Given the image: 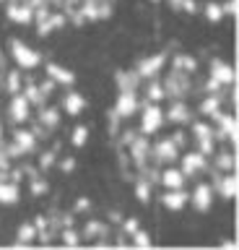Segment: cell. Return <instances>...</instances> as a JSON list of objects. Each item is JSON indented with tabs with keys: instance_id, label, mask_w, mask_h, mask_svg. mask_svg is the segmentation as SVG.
<instances>
[{
	"instance_id": "obj_1",
	"label": "cell",
	"mask_w": 239,
	"mask_h": 250,
	"mask_svg": "<svg viewBox=\"0 0 239 250\" xmlns=\"http://www.w3.org/2000/svg\"><path fill=\"white\" fill-rule=\"evenodd\" d=\"M161 83H164L166 97H172V99H187L192 91H203V89H195V83H192V73H184V70H177V68L169 70L166 78Z\"/></svg>"
},
{
	"instance_id": "obj_2",
	"label": "cell",
	"mask_w": 239,
	"mask_h": 250,
	"mask_svg": "<svg viewBox=\"0 0 239 250\" xmlns=\"http://www.w3.org/2000/svg\"><path fill=\"white\" fill-rule=\"evenodd\" d=\"M8 50H11V60L16 62V68H21V70H34V68L42 65V52L32 50V47L24 44L18 37H11Z\"/></svg>"
},
{
	"instance_id": "obj_3",
	"label": "cell",
	"mask_w": 239,
	"mask_h": 250,
	"mask_svg": "<svg viewBox=\"0 0 239 250\" xmlns=\"http://www.w3.org/2000/svg\"><path fill=\"white\" fill-rule=\"evenodd\" d=\"M164 107L159 104V102H143L141 99V130L143 136H153V133H159L164 128Z\"/></svg>"
},
{
	"instance_id": "obj_4",
	"label": "cell",
	"mask_w": 239,
	"mask_h": 250,
	"mask_svg": "<svg viewBox=\"0 0 239 250\" xmlns=\"http://www.w3.org/2000/svg\"><path fill=\"white\" fill-rule=\"evenodd\" d=\"M180 159V148L174 146L172 138H159L156 144H151V162L159 164V167H164V164H174Z\"/></svg>"
},
{
	"instance_id": "obj_5",
	"label": "cell",
	"mask_w": 239,
	"mask_h": 250,
	"mask_svg": "<svg viewBox=\"0 0 239 250\" xmlns=\"http://www.w3.org/2000/svg\"><path fill=\"white\" fill-rule=\"evenodd\" d=\"M164 120L184 128V125H190L192 120H195V115H192V107L187 104V99H172L169 107L164 109Z\"/></svg>"
},
{
	"instance_id": "obj_6",
	"label": "cell",
	"mask_w": 239,
	"mask_h": 250,
	"mask_svg": "<svg viewBox=\"0 0 239 250\" xmlns=\"http://www.w3.org/2000/svg\"><path fill=\"white\" fill-rule=\"evenodd\" d=\"M8 120L13 125H24L32 120V104L24 94H11V102H8Z\"/></svg>"
},
{
	"instance_id": "obj_7",
	"label": "cell",
	"mask_w": 239,
	"mask_h": 250,
	"mask_svg": "<svg viewBox=\"0 0 239 250\" xmlns=\"http://www.w3.org/2000/svg\"><path fill=\"white\" fill-rule=\"evenodd\" d=\"M5 16L13 21V23H21V26H29L34 23V8L26 3V0H5Z\"/></svg>"
},
{
	"instance_id": "obj_8",
	"label": "cell",
	"mask_w": 239,
	"mask_h": 250,
	"mask_svg": "<svg viewBox=\"0 0 239 250\" xmlns=\"http://www.w3.org/2000/svg\"><path fill=\"white\" fill-rule=\"evenodd\" d=\"M166 65V52H159V55H148V58L138 60L135 65V73L141 76V81H146V78H156L161 73V68Z\"/></svg>"
},
{
	"instance_id": "obj_9",
	"label": "cell",
	"mask_w": 239,
	"mask_h": 250,
	"mask_svg": "<svg viewBox=\"0 0 239 250\" xmlns=\"http://www.w3.org/2000/svg\"><path fill=\"white\" fill-rule=\"evenodd\" d=\"M208 78L219 81L221 86H231V83H237V70H234V65H229L226 60L213 58L211 60V68H208Z\"/></svg>"
},
{
	"instance_id": "obj_10",
	"label": "cell",
	"mask_w": 239,
	"mask_h": 250,
	"mask_svg": "<svg viewBox=\"0 0 239 250\" xmlns=\"http://www.w3.org/2000/svg\"><path fill=\"white\" fill-rule=\"evenodd\" d=\"M138 109H141V97L138 91H120L117 102H114V112H117L122 120H130Z\"/></svg>"
},
{
	"instance_id": "obj_11",
	"label": "cell",
	"mask_w": 239,
	"mask_h": 250,
	"mask_svg": "<svg viewBox=\"0 0 239 250\" xmlns=\"http://www.w3.org/2000/svg\"><path fill=\"white\" fill-rule=\"evenodd\" d=\"M237 172H221L219 177L213 180V193H221V198L223 201H234L237 198V193H239V188H237Z\"/></svg>"
},
{
	"instance_id": "obj_12",
	"label": "cell",
	"mask_w": 239,
	"mask_h": 250,
	"mask_svg": "<svg viewBox=\"0 0 239 250\" xmlns=\"http://www.w3.org/2000/svg\"><path fill=\"white\" fill-rule=\"evenodd\" d=\"M180 159H182L180 169L184 172V177H195V175H200V172L208 169V156L200 154L198 148L195 151H187V154H180Z\"/></svg>"
},
{
	"instance_id": "obj_13",
	"label": "cell",
	"mask_w": 239,
	"mask_h": 250,
	"mask_svg": "<svg viewBox=\"0 0 239 250\" xmlns=\"http://www.w3.org/2000/svg\"><path fill=\"white\" fill-rule=\"evenodd\" d=\"M159 185L164 190H177V188H184L187 185V177L180 167H172V164H164L159 169Z\"/></svg>"
},
{
	"instance_id": "obj_14",
	"label": "cell",
	"mask_w": 239,
	"mask_h": 250,
	"mask_svg": "<svg viewBox=\"0 0 239 250\" xmlns=\"http://www.w3.org/2000/svg\"><path fill=\"white\" fill-rule=\"evenodd\" d=\"M190 203L195 206V211H200V214L211 211V206H213V185L211 183H198L190 193Z\"/></svg>"
},
{
	"instance_id": "obj_15",
	"label": "cell",
	"mask_w": 239,
	"mask_h": 250,
	"mask_svg": "<svg viewBox=\"0 0 239 250\" xmlns=\"http://www.w3.org/2000/svg\"><path fill=\"white\" fill-rule=\"evenodd\" d=\"M60 109H63L65 115H71V117H78L83 109L89 107V99L83 97V94H78V91H68L63 99H60V104H57Z\"/></svg>"
},
{
	"instance_id": "obj_16",
	"label": "cell",
	"mask_w": 239,
	"mask_h": 250,
	"mask_svg": "<svg viewBox=\"0 0 239 250\" xmlns=\"http://www.w3.org/2000/svg\"><path fill=\"white\" fill-rule=\"evenodd\" d=\"M81 234V242H94V240H110V224L104 222H96V219H91V222H86L78 229Z\"/></svg>"
},
{
	"instance_id": "obj_17",
	"label": "cell",
	"mask_w": 239,
	"mask_h": 250,
	"mask_svg": "<svg viewBox=\"0 0 239 250\" xmlns=\"http://www.w3.org/2000/svg\"><path fill=\"white\" fill-rule=\"evenodd\" d=\"M190 203V193L184 188H177V190H164L161 195V206L166 211H182Z\"/></svg>"
},
{
	"instance_id": "obj_18",
	"label": "cell",
	"mask_w": 239,
	"mask_h": 250,
	"mask_svg": "<svg viewBox=\"0 0 239 250\" xmlns=\"http://www.w3.org/2000/svg\"><path fill=\"white\" fill-rule=\"evenodd\" d=\"M44 73H47L57 86H73L75 83V73L71 68L60 65V62H47V65H44Z\"/></svg>"
},
{
	"instance_id": "obj_19",
	"label": "cell",
	"mask_w": 239,
	"mask_h": 250,
	"mask_svg": "<svg viewBox=\"0 0 239 250\" xmlns=\"http://www.w3.org/2000/svg\"><path fill=\"white\" fill-rule=\"evenodd\" d=\"M213 169L219 172H237V148H223V151H213Z\"/></svg>"
},
{
	"instance_id": "obj_20",
	"label": "cell",
	"mask_w": 239,
	"mask_h": 250,
	"mask_svg": "<svg viewBox=\"0 0 239 250\" xmlns=\"http://www.w3.org/2000/svg\"><path fill=\"white\" fill-rule=\"evenodd\" d=\"M13 141H16V146L26 154H34L37 148H39V141L34 138V133L29 128H21V125H16V130H13Z\"/></svg>"
},
{
	"instance_id": "obj_21",
	"label": "cell",
	"mask_w": 239,
	"mask_h": 250,
	"mask_svg": "<svg viewBox=\"0 0 239 250\" xmlns=\"http://www.w3.org/2000/svg\"><path fill=\"white\" fill-rule=\"evenodd\" d=\"M141 91H143V102H164L166 99V91H164V83L161 78H146L141 83Z\"/></svg>"
},
{
	"instance_id": "obj_22",
	"label": "cell",
	"mask_w": 239,
	"mask_h": 250,
	"mask_svg": "<svg viewBox=\"0 0 239 250\" xmlns=\"http://www.w3.org/2000/svg\"><path fill=\"white\" fill-rule=\"evenodd\" d=\"M37 109H39V112H37V120H39L44 128H50V130H55L60 125V120H63V109L52 107V104H47V102H44L42 107H37Z\"/></svg>"
},
{
	"instance_id": "obj_23",
	"label": "cell",
	"mask_w": 239,
	"mask_h": 250,
	"mask_svg": "<svg viewBox=\"0 0 239 250\" xmlns=\"http://www.w3.org/2000/svg\"><path fill=\"white\" fill-rule=\"evenodd\" d=\"M221 107H223V94H205L203 99H200V104H198V112L203 115V117H213V115H219L221 112Z\"/></svg>"
},
{
	"instance_id": "obj_24",
	"label": "cell",
	"mask_w": 239,
	"mask_h": 250,
	"mask_svg": "<svg viewBox=\"0 0 239 250\" xmlns=\"http://www.w3.org/2000/svg\"><path fill=\"white\" fill-rule=\"evenodd\" d=\"M21 201V188L13 180H3L0 183V206H16Z\"/></svg>"
},
{
	"instance_id": "obj_25",
	"label": "cell",
	"mask_w": 239,
	"mask_h": 250,
	"mask_svg": "<svg viewBox=\"0 0 239 250\" xmlns=\"http://www.w3.org/2000/svg\"><path fill=\"white\" fill-rule=\"evenodd\" d=\"M117 89L120 91H138L141 89V76L135 73V70H117Z\"/></svg>"
},
{
	"instance_id": "obj_26",
	"label": "cell",
	"mask_w": 239,
	"mask_h": 250,
	"mask_svg": "<svg viewBox=\"0 0 239 250\" xmlns=\"http://www.w3.org/2000/svg\"><path fill=\"white\" fill-rule=\"evenodd\" d=\"M169 60H172V68H177V70H184V73H195L198 65H200L195 55H187V52H174Z\"/></svg>"
},
{
	"instance_id": "obj_27",
	"label": "cell",
	"mask_w": 239,
	"mask_h": 250,
	"mask_svg": "<svg viewBox=\"0 0 239 250\" xmlns=\"http://www.w3.org/2000/svg\"><path fill=\"white\" fill-rule=\"evenodd\" d=\"M21 94H24V97L29 99V104L32 107H42L44 99L42 97V91H39V86H37V78H24V86H21Z\"/></svg>"
},
{
	"instance_id": "obj_28",
	"label": "cell",
	"mask_w": 239,
	"mask_h": 250,
	"mask_svg": "<svg viewBox=\"0 0 239 250\" xmlns=\"http://www.w3.org/2000/svg\"><path fill=\"white\" fill-rule=\"evenodd\" d=\"M21 86H24V76H21V68H13V70H5L3 76V91L5 94H18Z\"/></svg>"
},
{
	"instance_id": "obj_29",
	"label": "cell",
	"mask_w": 239,
	"mask_h": 250,
	"mask_svg": "<svg viewBox=\"0 0 239 250\" xmlns=\"http://www.w3.org/2000/svg\"><path fill=\"white\" fill-rule=\"evenodd\" d=\"M37 240V227L32 222H21L16 229V245H32Z\"/></svg>"
},
{
	"instance_id": "obj_30",
	"label": "cell",
	"mask_w": 239,
	"mask_h": 250,
	"mask_svg": "<svg viewBox=\"0 0 239 250\" xmlns=\"http://www.w3.org/2000/svg\"><path fill=\"white\" fill-rule=\"evenodd\" d=\"M57 237L63 240V245H68V248H78V245H81V234H78V227H60Z\"/></svg>"
},
{
	"instance_id": "obj_31",
	"label": "cell",
	"mask_w": 239,
	"mask_h": 250,
	"mask_svg": "<svg viewBox=\"0 0 239 250\" xmlns=\"http://www.w3.org/2000/svg\"><path fill=\"white\" fill-rule=\"evenodd\" d=\"M133 188H135V198L148 206V203H151V195H153V193H151V183H148V180L135 177V180H133Z\"/></svg>"
},
{
	"instance_id": "obj_32",
	"label": "cell",
	"mask_w": 239,
	"mask_h": 250,
	"mask_svg": "<svg viewBox=\"0 0 239 250\" xmlns=\"http://www.w3.org/2000/svg\"><path fill=\"white\" fill-rule=\"evenodd\" d=\"M187 128H190V136L192 138H208V136H213V123H208V120H192Z\"/></svg>"
},
{
	"instance_id": "obj_33",
	"label": "cell",
	"mask_w": 239,
	"mask_h": 250,
	"mask_svg": "<svg viewBox=\"0 0 239 250\" xmlns=\"http://www.w3.org/2000/svg\"><path fill=\"white\" fill-rule=\"evenodd\" d=\"M203 13H205V19L211 21V23H219L223 19V11H221V3L219 0H208V3L203 5Z\"/></svg>"
},
{
	"instance_id": "obj_34",
	"label": "cell",
	"mask_w": 239,
	"mask_h": 250,
	"mask_svg": "<svg viewBox=\"0 0 239 250\" xmlns=\"http://www.w3.org/2000/svg\"><path fill=\"white\" fill-rule=\"evenodd\" d=\"M29 190H32V195H47L50 193V183L42 175L29 177Z\"/></svg>"
},
{
	"instance_id": "obj_35",
	"label": "cell",
	"mask_w": 239,
	"mask_h": 250,
	"mask_svg": "<svg viewBox=\"0 0 239 250\" xmlns=\"http://www.w3.org/2000/svg\"><path fill=\"white\" fill-rule=\"evenodd\" d=\"M86 141H89V128H86V125H75L73 133H71V144L75 148H83V146H86Z\"/></svg>"
},
{
	"instance_id": "obj_36",
	"label": "cell",
	"mask_w": 239,
	"mask_h": 250,
	"mask_svg": "<svg viewBox=\"0 0 239 250\" xmlns=\"http://www.w3.org/2000/svg\"><path fill=\"white\" fill-rule=\"evenodd\" d=\"M55 162H57V151L55 148H47V151L39 154V164H37V167H39L42 172H47L50 167H55Z\"/></svg>"
},
{
	"instance_id": "obj_37",
	"label": "cell",
	"mask_w": 239,
	"mask_h": 250,
	"mask_svg": "<svg viewBox=\"0 0 239 250\" xmlns=\"http://www.w3.org/2000/svg\"><path fill=\"white\" fill-rule=\"evenodd\" d=\"M130 237H133V245H135V248H151V245H153L151 234L146 232V229H141V227H138V229L130 234Z\"/></svg>"
},
{
	"instance_id": "obj_38",
	"label": "cell",
	"mask_w": 239,
	"mask_h": 250,
	"mask_svg": "<svg viewBox=\"0 0 239 250\" xmlns=\"http://www.w3.org/2000/svg\"><path fill=\"white\" fill-rule=\"evenodd\" d=\"M37 86H39V91H42V97H44V99H50V97H52V94H55V91H57V83H55V81H52V78H50V76H44V78H42V81H37Z\"/></svg>"
},
{
	"instance_id": "obj_39",
	"label": "cell",
	"mask_w": 239,
	"mask_h": 250,
	"mask_svg": "<svg viewBox=\"0 0 239 250\" xmlns=\"http://www.w3.org/2000/svg\"><path fill=\"white\" fill-rule=\"evenodd\" d=\"M195 144H198V151L205 154V156H211V154L216 151V141H213V136H208V138H195Z\"/></svg>"
},
{
	"instance_id": "obj_40",
	"label": "cell",
	"mask_w": 239,
	"mask_h": 250,
	"mask_svg": "<svg viewBox=\"0 0 239 250\" xmlns=\"http://www.w3.org/2000/svg\"><path fill=\"white\" fill-rule=\"evenodd\" d=\"M169 138L174 141V146H177V148H184V146L190 144V136H187V133H184L182 128H177L174 133H169Z\"/></svg>"
},
{
	"instance_id": "obj_41",
	"label": "cell",
	"mask_w": 239,
	"mask_h": 250,
	"mask_svg": "<svg viewBox=\"0 0 239 250\" xmlns=\"http://www.w3.org/2000/svg\"><path fill=\"white\" fill-rule=\"evenodd\" d=\"M221 11H223V19H237V11H239L237 0H223V3H221Z\"/></svg>"
},
{
	"instance_id": "obj_42",
	"label": "cell",
	"mask_w": 239,
	"mask_h": 250,
	"mask_svg": "<svg viewBox=\"0 0 239 250\" xmlns=\"http://www.w3.org/2000/svg\"><path fill=\"white\" fill-rule=\"evenodd\" d=\"M138 227H141V222H138L135 216H130V219H122L120 222V229H122V234H133Z\"/></svg>"
},
{
	"instance_id": "obj_43",
	"label": "cell",
	"mask_w": 239,
	"mask_h": 250,
	"mask_svg": "<svg viewBox=\"0 0 239 250\" xmlns=\"http://www.w3.org/2000/svg\"><path fill=\"white\" fill-rule=\"evenodd\" d=\"M57 169L60 172H73L75 169V159H73V156H57Z\"/></svg>"
},
{
	"instance_id": "obj_44",
	"label": "cell",
	"mask_w": 239,
	"mask_h": 250,
	"mask_svg": "<svg viewBox=\"0 0 239 250\" xmlns=\"http://www.w3.org/2000/svg\"><path fill=\"white\" fill-rule=\"evenodd\" d=\"M200 11V5H198V0H182V5H180V13H187V16H195Z\"/></svg>"
},
{
	"instance_id": "obj_45",
	"label": "cell",
	"mask_w": 239,
	"mask_h": 250,
	"mask_svg": "<svg viewBox=\"0 0 239 250\" xmlns=\"http://www.w3.org/2000/svg\"><path fill=\"white\" fill-rule=\"evenodd\" d=\"M89 211H91V201L89 198H78V201H75L73 214H89Z\"/></svg>"
},
{
	"instance_id": "obj_46",
	"label": "cell",
	"mask_w": 239,
	"mask_h": 250,
	"mask_svg": "<svg viewBox=\"0 0 239 250\" xmlns=\"http://www.w3.org/2000/svg\"><path fill=\"white\" fill-rule=\"evenodd\" d=\"M0 65H3V68H8V60H5V52H3V47H0Z\"/></svg>"
},
{
	"instance_id": "obj_47",
	"label": "cell",
	"mask_w": 239,
	"mask_h": 250,
	"mask_svg": "<svg viewBox=\"0 0 239 250\" xmlns=\"http://www.w3.org/2000/svg\"><path fill=\"white\" fill-rule=\"evenodd\" d=\"M78 3H83V0H65V5H73V8L78 5Z\"/></svg>"
},
{
	"instance_id": "obj_48",
	"label": "cell",
	"mask_w": 239,
	"mask_h": 250,
	"mask_svg": "<svg viewBox=\"0 0 239 250\" xmlns=\"http://www.w3.org/2000/svg\"><path fill=\"white\" fill-rule=\"evenodd\" d=\"M0 3H5V0H0Z\"/></svg>"
}]
</instances>
